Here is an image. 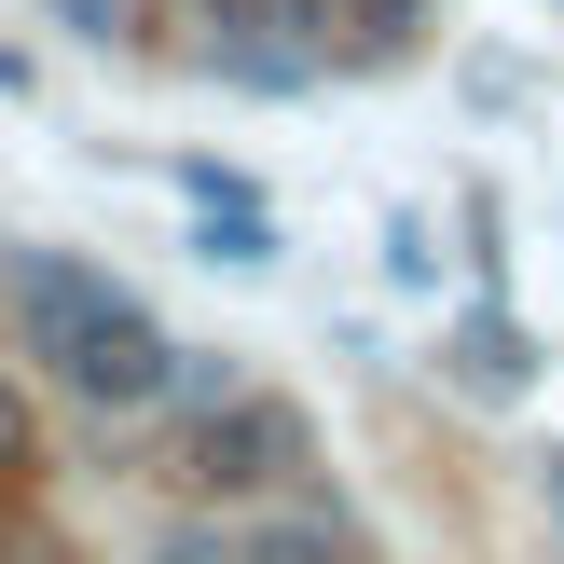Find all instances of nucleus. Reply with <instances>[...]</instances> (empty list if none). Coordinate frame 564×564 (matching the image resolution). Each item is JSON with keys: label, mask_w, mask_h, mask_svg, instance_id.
<instances>
[{"label": "nucleus", "mask_w": 564, "mask_h": 564, "mask_svg": "<svg viewBox=\"0 0 564 564\" xmlns=\"http://www.w3.org/2000/svg\"><path fill=\"white\" fill-rule=\"evenodd\" d=\"M42 345H55V372H69V400H97V413H138V400H165V386L193 372V358L165 345V317H138L124 290H83Z\"/></svg>", "instance_id": "nucleus-1"}, {"label": "nucleus", "mask_w": 564, "mask_h": 564, "mask_svg": "<svg viewBox=\"0 0 564 564\" xmlns=\"http://www.w3.org/2000/svg\"><path fill=\"white\" fill-rule=\"evenodd\" d=\"M290 455H303V413H290V400H207V413L180 427V455H165V468H180L193 496H262Z\"/></svg>", "instance_id": "nucleus-2"}, {"label": "nucleus", "mask_w": 564, "mask_h": 564, "mask_svg": "<svg viewBox=\"0 0 564 564\" xmlns=\"http://www.w3.org/2000/svg\"><path fill=\"white\" fill-rule=\"evenodd\" d=\"M165 564H220V551H207V538H165Z\"/></svg>", "instance_id": "nucleus-9"}, {"label": "nucleus", "mask_w": 564, "mask_h": 564, "mask_svg": "<svg viewBox=\"0 0 564 564\" xmlns=\"http://www.w3.org/2000/svg\"><path fill=\"white\" fill-rule=\"evenodd\" d=\"M207 14L235 28V42H248V28H290V0H207Z\"/></svg>", "instance_id": "nucleus-8"}, {"label": "nucleus", "mask_w": 564, "mask_h": 564, "mask_svg": "<svg viewBox=\"0 0 564 564\" xmlns=\"http://www.w3.org/2000/svg\"><path fill=\"white\" fill-rule=\"evenodd\" d=\"M0 564H42V551H0Z\"/></svg>", "instance_id": "nucleus-12"}, {"label": "nucleus", "mask_w": 564, "mask_h": 564, "mask_svg": "<svg viewBox=\"0 0 564 564\" xmlns=\"http://www.w3.org/2000/svg\"><path fill=\"white\" fill-rule=\"evenodd\" d=\"M523 372H538V345H523V317H455V386L468 400H523Z\"/></svg>", "instance_id": "nucleus-3"}, {"label": "nucleus", "mask_w": 564, "mask_h": 564, "mask_svg": "<svg viewBox=\"0 0 564 564\" xmlns=\"http://www.w3.org/2000/svg\"><path fill=\"white\" fill-rule=\"evenodd\" d=\"M28 455H42V413H28V386L0 372V482H28Z\"/></svg>", "instance_id": "nucleus-6"}, {"label": "nucleus", "mask_w": 564, "mask_h": 564, "mask_svg": "<svg viewBox=\"0 0 564 564\" xmlns=\"http://www.w3.org/2000/svg\"><path fill=\"white\" fill-rule=\"evenodd\" d=\"M345 42H358V55H413V42H427V0H358Z\"/></svg>", "instance_id": "nucleus-5"}, {"label": "nucleus", "mask_w": 564, "mask_h": 564, "mask_svg": "<svg viewBox=\"0 0 564 564\" xmlns=\"http://www.w3.org/2000/svg\"><path fill=\"white\" fill-rule=\"evenodd\" d=\"M427 262H441V248H427V220H386V275H400V290H427Z\"/></svg>", "instance_id": "nucleus-7"}, {"label": "nucleus", "mask_w": 564, "mask_h": 564, "mask_svg": "<svg viewBox=\"0 0 564 564\" xmlns=\"http://www.w3.org/2000/svg\"><path fill=\"white\" fill-rule=\"evenodd\" d=\"M551 510H564V468H551Z\"/></svg>", "instance_id": "nucleus-11"}, {"label": "nucleus", "mask_w": 564, "mask_h": 564, "mask_svg": "<svg viewBox=\"0 0 564 564\" xmlns=\"http://www.w3.org/2000/svg\"><path fill=\"white\" fill-rule=\"evenodd\" d=\"M235 564H358V551H345V523H303V510H290V523H262Z\"/></svg>", "instance_id": "nucleus-4"}, {"label": "nucleus", "mask_w": 564, "mask_h": 564, "mask_svg": "<svg viewBox=\"0 0 564 564\" xmlns=\"http://www.w3.org/2000/svg\"><path fill=\"white\" fill-rule=\"evenodd\" d=\"M0 83H28V55H14V42H0Z\"/></svg>", "instance_id": "nucleus-10"}]
</instances>
